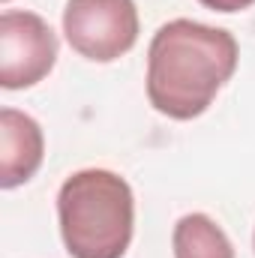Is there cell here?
<instances>
[{
	"instance_id": "6da1fadb",
	"label": "cell",
	"mask_w": 255,
	"mask_h": 258,
	"mask_svg": "<svg viewBox=\"0 0 255 258\" xmlns=\"http://www.w3.org/2000/svg\"><path fill=\"white\" fill-rule=\"evenodd\" d=\"M237 39L189 18L162 24L147 48V99L171 117H201L237 69Z\"/></svg>"
},
{
	"instance_id": "7a4b0ae2",
	"label": "cell",
	"mask_w": 255,
	"mask_h": 258,
	"mask_svg": "<svg viewBox=\"0 0 255 258\" xmlns=\"http://www.w3.org/2000/svg\"><path fill=\"white\" fill-rule=\"evenodd\" d=\"M57 222L72 258H123L135 231V195L120 174L84 168L57 192Z\"/></svg>"
},
{
	"instance_id": "3957f363",
	"label": "cell",
	"mask_w": 255,
	"mask_h": 258,
	"mask_svg": "<svg viewBox=\"0 0 255 258\" xmlns=\"http://www.w3.org/2000/svg\"><path fill=\"white\" fill-rule=\"evenodd\" d=\"M63 33L81 57L111 63L138 42L135 0H69L63 9Z\"/></svg>"
},
{
	"instance_id": "277c9868",
	"label": "cell",
	"mask_w": 255,
	"mask_h": 258,
	"mask_svg": "<svg viewBox=\"0 0 255 258\" xmlns=\"http://www.w3.org/2000/svg\"><path fill=\"white\" fill-rule=\"evenodd\" d=\"M57 63V33L36 12L6 9L0 15V84L24 90L39 84Z\"/></svg>"
},
{
	"instance_id": "5b68a950",
	"label": "cell",
	"mask_w": 255,
	"mask_h": 258,
	"mask_svg": "<svg viewBox=\"0 0 255 258\" xmlns=\"http://www.w3.org/2000/svg\"><path fill=\"white\" fill-rule=\"evenodd\" d=\"M45 156V135L42 126L18 111V108H3L0 111V186L15 189L27 183Z\"/></svg>"
},
{
	"instance_id": "8992f818",
	"label": "cell",
	"mask_w": 255,
	"mask_h": 258,
	"mask_svg": "<svg viewBox=\"0 0 255 258\" xmlns=\"http://www.w3.org/2000/svg\"><path fill=\"white\" fill-rule=\"evenodd\" d=\"M171 249L174 258H234L228 234L207 213H186L177 219L171 231Z\"/></svg>"
},
{
	"instance_id": "52a82bcc",
	"label": "cell",
	"mask_w": 255,
	"mask_h": 258,
	"mask_svg": "<svg viewBox=\"0 0 255 258\" xmlns=\"http://www.w3.org/2000/svg\"><path fill=\"white\" fill-rule=\"evenodd\" d=\"M198 3L213 9V12H243V9L252 6L255 0H198Z\"/></svg>"
},
{
	"instance_id": "ba28073f",
	"label": "cell",
	"mask_w": 255,
	"mask_h": 258,
	"mask_svg": "<svg viewBox=\"0 0 255 258\" xmlns=\"http://www.w3.org/2000/svg\"><path fill=\"white\" fill-rule=\"evenodd\" d=\"M252 246H255V237H252Z\"/></svg>"
},
{
	"instance_id": "9c48e42d",
	"label": "cell",
	"mask_w": 255,
	"mask_h": 258,
	"mask_svg": "<svg viewBox=\"0 0 255 258\" xmlns=\"http://www.w3.org/2000/svg\"><path fill=\"white\" fill-rule=\"evenodd\" d=\"M3 3H9V0H3Z\"/></svg>"
}]
</instances>
